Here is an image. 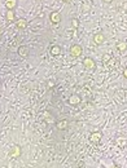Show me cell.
I'll return each instance as SVG.
<instances>
[{
	"instance_id": "1",
	"label": "cell",
	"mask_w": 127,
	"mask_h": 168,
	"mask_svg": "<svg viewBox=\"0 0 127 168\" xmlns=\"http://www.w3.org/2000/svg\"><path fill=\"white\" fill-rule=\"evenodd\" d=\"M83 52V49H82V47L79 45V44H73L70 47V54H71V57H79L82 54Z\"/></svg>"
},
{
	"instance_id": "2",
	"label": "cell",
	"mask_w": 127,
	"mask_h": 168,
	"mask_svg": "<svg viewBox=\"0 0 127 168\" xmlns=\"http://www.w3.org/2000/svg\"><path fill=\"white\" fill-rule=\"evenodd\" d=\"M83 65H84V67L88 69V70H95V69H96V64H95V61L92 60V58H90V57H86L84 58Z\"/></svg>"
},
{
	"instance_id": "3",
	"label": "cell",
	"mask_w": 127,
	"mask_h": 168,
	"mask_svg": "<svg viewBox=\"0 0 127 168\" xmlns=\"http://www.w3.org/2000/svg\"><path fill=\"white\" fill-rule=\"evenodd\" d=\"M101 137H102V133H101V132H99V131H96V132H93V133L91 135L90 140H91V142H92V144H99V142H100V140H101Z\"/></svg>"
},
{
	"instance_id": "4",
	"label": "cell",
	"mask_w": 127,
	"mask_h": 168,
	"mask_svg": "<svg viewBox=\"0 0 127 168\" xmlns=\"http://www.w3.org/2000/svg\"><path fill=\"white\" fill-rule=\"evenodd\" d=\"M49 19L52 21V23H55V25H57V23L61 22V16L58 12H52V13L49 14Z\"/></svg>"
},
{
	"instance_id": "5",
	"label": "cell",
	"mask_w": 127,
	"mask_h": 168,
	"mask_svg": "<svg viewBox=\"0 0 127 168\" xmlns=\"http://www.w3.org/2000/svg\"><path fill=\"white\" fill-rule=\"evenodd\" d=\"M93 41L96 43V44H102V43L105 41V36H104V34H101V33L95 34V35H93Z\"/></svg>"
},
{
	"instance_id": "6",
	"label": "cell",
	"mask_w": 127,
	"mask_h": 168,
	"mask_svg": "<svg viewBox=\"0 0 127 168\" xmlns=\"http://www.w3.org/2000/svg\"><path fill=\"white\" fill-rule=\"evenodd\" d=\"M67 124H69V122H67L66 119H61V120H58V122L56 123V127H57V130L64 131V130H66L67 128Z\"/></svg>"
},
{
	"instance_id": "7",
	"label": "cell",
	"mask_w": 127,
	"mask_h": 168,
	"mask_svg": "<svg viewBox=\"0 0 127 168\" xmlns=\"http://www.w3.org/2000/svg\"><path fill=\"white\" fill-rule=\"evenodd\" d=\"M69 104L73 105V106H75V105L81 104V97H79L78 95H71L69 97Z\"/></svg>"
},
{
	"instance_id": "8",
	"label": "cell",
	"mask_w": 127,
	"mask_h": 168,
	"mask_svg": "<svg viewBox=\"0 0 127 168\" xmlns=\"http://www.w3.org/2000/svg\"><path fill=\"white\" fill-rule=\"evenodd\" d=\"M16 26H17V29L23 30V29H26V26H27V21L25 18H19L16 21Z\"/></svg>"
},
{
	"instance_id": "9",
	"label": "cell",
	"mask_w": 127,
	"mask_h": 168,
	"mask_svg": "<svg viewBox=\"0 0 127 168\" xmlns=\"http://www.w3.org/2000/svg\"><path fill=\"white\" fill-rule=\"evenodd\" d=\"M10 155L13 158H17L21 155V147H19L18 145H14L13 147H12V150H10Z\"/></svg>"
},
{
	"instance_id": "10",
	"label": "cell",
	"mask_w": 127,
	"mask_h": 168,
	"mask_svg": "<svg viewBox=\"0 0 127 168\" xmlns=\"http://www.w3.org/2000/svg\"><path fill=\"white\" fill-rule=\"evenodd\" d=\"M17 7V0H5V8L7 9H13Z\"/></svg>"
},
{
	"instance_id": "11",
	"label": "cell",
	"mask_w": 127,
	"mask_h": 168,
	"mask_svg": "<svg viewBox=\"0 0 127 168\" xmlns=\"http://www.w3.org/2000/svg\"><path fill=\"white\" fill-rule=\"evenodd\" d=\"M5 18L8 19V21H14V18H16V16H14V10H13V9H7Z\"/></svg>"
},
{
	"instance_id": "12",
	"label": "cell",
	"mask_w": 127,
	"mask_h": 168,
	"mask_svg": "<svg viewBox=\"0 0 127 168\" xmlns=\"http://www.w3.org/2000/svg\"><path fill=\"white\" fill-rule=\"evenodd\" d=\"M51 54H52V56H58V54H61V48L58 45H52L51 47Z\"/></svg>"
},
{
	"instance_id": "13",
	"label": "cell",
	"mask_w": 127,
	"mask_h": 168,
	"mask_svg": "<svg viewBox=\"0 0 127 168\" xmlns=\"http://www.w3.org/2000/svg\"><path fill=\"white\" fill-rule=\"evenodd\" d=\"M18 54L21 57H27V54H29V49H27V47H19L18 48Z\"/></svg>"
},
{
	"instance_id": "14",
	"label": "cell",
	"mask_w": 127,
	"mask_h": 168,
	"mask_svg": "<svg viewBox=\"0 0 127 168\" xmlns=\"http://www.w3.org/2000/svg\"><path fill=\"white\" fill-rule=\"evenodd\" d=\"M117 49L120 50V52H125L127 49V41H120L117 44Z\"/></svg>"
},
{
	"instance_id": "15",
	"label": "cell",
	"mask_w": 127,
	"mask_h": 168,
	"mask_svg": "<svg viewBox=\"0 0 127 168\" xmlns=\"http://www.w3.org/2000/svg\"><path fill=\"white\" fill-rule=\"evenodd\" d=\"M71 27H73L74 30H77L78 27H79V21L77 18H74V19H71Z\"/></svg>"
},
{
	"instance_id": "16",
	"label": "cell",
	"mask_w": 127,
	"mask_h": 168,
	"mask_svg": "<svg viewBox=\"0 0 127 168\" xmlns=\"http://www.w3.org/2000/svg\"><path fill=\"white\" fill-rule=\"evenodd\" d=\"M126 142H127V140H126V137H120L117 140V144L120 146H125L126 145Z\"/></svg>"
},
{
	"instance_id": "17",
	"label": "cell",
	"mask_w": 127,
	"mask_h": 168,
	"mask_svg": "<svg viewBox=\"0 0 127 168\" xmlns=\"http://www.w3.org/2000/svg\"><path fill=\"white\" fill-rule=\"evenodd\" d=\"M110 60V54H104V56H102V61L104 62H108Z\"/></svg>"
},
{
	"instance_id": "18",
	"label": "cell",
	"mask_w": 127,
	"mask_h": 168,
	"mask_svg": "<svg viewBox=\"0 0 127 168\" xmlns=\"http://www.w3.org/2000/svg\"><path fill=\"white\" fill-rule=\"evenodd\" d=\"M47 87H48V88H52V87H55V81H53V80H49L48 83H47Z\"/></svg>"
},
{
	"instance_id": "19",
	"label": "cell",
	"mask_w": 127,
	"mask_h": 168,
	"mask_svg": "<svg viewBox=\"0 0 127 168\" xmlns=\"http://www.w3.org/2000/svg\"><path fill=\"white\" fill-rule=\"evenodd\" d=\"M106 168H118L116 164H110V166H106Z\"/></svg>"
},
{
	"instance_id": "20",
	"label": "cell",
	"mask_w": 127,
	"mask_h": 168,
	"mask_svg": "<svg viewBox=\"0 0 127 168\" xmlns=\"http://www.w3.org/2000/svg\"><path fill=\"white\" fill-rule=\"evenodd\" d=\"M123 76L126 78V79H127V67L125 69V71H123Z\"/></svg>"
},
{
	"instance_id": "21",
	"label": "cell",
	"mask_w": 127,
	"mask_h": 168,
	"mask_svg": "<svg viewBox=\"0 0 127 168\" xmlns=\"http://www.w3.org/2000/svg\"><path fill=\"white\" fill-rule=\"evenodd\" d=\"M62 1H64V3H70L71 0H62Z\"/></svg>"
},
{
	"instance_id": "22",
	"label": "cell",
	"mask_w": 127,
	"mask_h": 168,
	"mask_svg": "<svg viewBox=\"0 0 127 168\" xmlns=\"http://www.w3.org/2000/svg\"><path fill=\"white\" fill-rule=\"evenodd\" d=\"M104 1H105V3H112L113 0H104Z\"/></svg>"
},
{
	"instance_id": "23",
	"label": "cell",
	"mask_w": 127,
	"mask_h": 168,
	"mask_svg": "<svg viewBox=\"0 0 127 168\" xmlns=\"http://www.w3.org/2000/svg\"><path fill=\"white\" fill-rule=\"evenodd\" d=\"M0 36H1V30H0Z\"/></svg>"
}]
</instances>
